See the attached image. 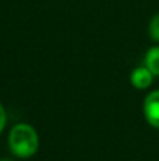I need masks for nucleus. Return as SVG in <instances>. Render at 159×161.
<instances>
[{"mask_svg":"<svg viewBox=\"0 0 159 161\" xmlns=\"http://www.w3.org/2000/svg\"><path fill=\"white\" fill-rule=\"evenodd\" d=\"M144 114L149 125L159 129V91H154L145 97Z\"/></svg>","mask_w":159,"mask_h":161,"instance_id":"nucleus-2","label":"nucleus"},{"mask_svg":"<svg viewBox=\"0 0 159 161\" xmlns=\"http://www.w3.org/2000/svg\"><path fill=\"white\" fill-rule=\"evenodd\" d=\"M152 79H154V74L148 69V68L144 65V67L135 68L131 72L130 80H131L132 86L137 89H146L151 86Z\"/></svg>","mask_w":159,"mask_h":161,"instance_id":"nucleus-3","label":"nucleus"},{"mask_svg":"<svg viewBox=\"0 0 159 161\" xmlns=\"http://www.w3.org/2000/svg\"><path fill=\"white\" fill-rule=\"evenodd\" d=\"M0 161H11V160H7V158H2Z\"/></svg>","mask_w":159,"mask_h":161,"instance_id":"nucleus-7","label":"nucleus"},{"mask_svg":"<svg viewBox=\"0 0 159 161\" xmlns=\"http://www.w3.org/2000/svg\"><path fill=\"white\" fill-rule=\"evenodd\" d=\"M6 122H7V117H6V112H4V108L0 105V133L3 131L6 126Z\"/></svg>","mask_w":159,"mask_h":161,"instance_id":"nucleus-6","label":"nucleus"},{"mask_svg":"<svg viewBox=\"0 0 159 161\" xmlns=\"http://www.w3.org/2000/svg\"><path fill=\"white\" fill-rule=\"evenodd\" d=\"M148 33L152 41L159 42V13H156L151 19L149 25H148Z\"/></svg>","mask_w":159,"mask_h":161,"instance_id":"nucleus-5","label":"nucleus"},{"mask_svg":"<svg viewBox=\"0 0 159 161\" xmlns=\"http://www.w3.org/2000/svg\"><path fill=\"white\" fill-rule=\"evenodd\" d=\"M39 140L35 129L27 123H18L10 130L8 147L14 156L20 158H28L38 150Z\"/></svg>","mask_w":159,"mask_h":161,"instance_id":"nucleus-1","label":"nucleus"},{"mask_svg":"<svg viewBox=\"0 0 159 161\" xmlns=\"http://www.w3.org/2000/svg\"><path fill=\"white\" fill-rule=\"evenodd\" d=\"M145 67L155 75H159V45L149 48L145 55Z\"/></svg>","mask_w":159,"mask_h":161,"instance_id":"nucleus-4","label":"nucleus"}]
</instances>
